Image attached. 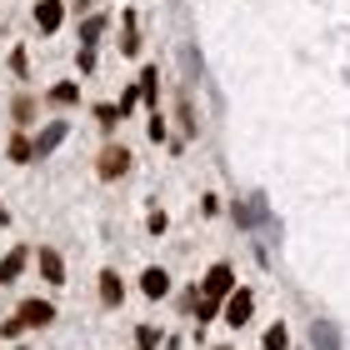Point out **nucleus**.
<instances>
[{
    "instance_id": "obj_7",
    "label": "nucleus",
    "mask_w": 350,
    "mask_h": 350,
    "mask_svg": "<svg viewBox=\"0 0 350 350\" xmlns=\"http://www.w3.org/2000/svg\"><path fill=\"white\" fill-rule=\"evenodd\" d=\"M60 21H66V5H60V0H40L36 5V25L40 30H60Z\"/></svg>"
},
{
    "instance_id": "obj_17",
    "label": "nucleus",
    "mask_w": 350,
    "mask_h": 350,
    "mask_svg": "<svg viewBox=\"0 0 350 350\" xmlns=\"http://www.w3.org/2000/svg\"><path fill=\"white\" fill-rule=\"evenodd\" d=\"M51 95H55V100H60V105H75V100H81V90H75V85H55Z\"/></svg>"
},
{
    "instance_id": "obj_19",
    "label": "nucleus",
    "mask_w": 350,
    "mask_h": 350,
    "mask_svg": "<svg viewBox=\"0 0 350 350\" xmlns=\"http://www.w3.org/2000/svg\"><path fill=\"white\" fill-rule=\"evenodd\" d=\"M5 220H10V215H5V205H0V226H5Z\"/></svg>"
},
{
    "instance_id": "obj_18",
    "label": "nucleus",
    "mask_w": 350,
    "mask_h": 350,
    "mask_svg": "<svg viewBox=\"0 0 350 350\" xmlns=\"http://www.w3.org/2000/svg\"><path fill=\"white\" fill-rule=\"evenodd\" d=\"M21 330H25V325H21V321H15V315H10V321L0 325V336H5V340H15V336H21Z\"/></svg>"
},
{
    "instance_id": "obj_5",
    "label": "nucleus",
    "mask_w": 350,
    "mask_h": 350,
    "mask_svg": "<svg viewBox=\"0 0 350 350\" xmlns=\"http://www.w3.org/2000/svg\"><path fill=\"white\" fill-rule=\"evenodd\" d=\"M40 275H45V285H66V260H60V250H51V245L40 250Z\"/></svg>"
},
{
    "instance_id": "obj_15",
    "label": "nucleus",
    "mask_w": 350,
    "mask_h": 350,
    "mask_svg": "<svg viewBox=\"0 0 350 350\" xmlns=\"http://www.w3.org/2000/svg\"><path fill=\"white\" fill-rule=\"evenodd\" d=\"M155 345H161V330H155V325H140V330H135V350H155Z\"/></svg>"
},
{
    "instance_id": "obj_3",
    "label": "nucleus",
    "mask_w": 350,
    "mask_h": 350,
    "mask_svg": "<svg viewBox=\"0 0 350 350\" xmlns=\"http://www.w3.org/2000/svg\"><path fill=\"white\" fill-rule=\"evenodd\" d=\"M125 170H131V150H125V146H105L100 150V175H105V180H120Z\"/></svg>"
},
{
    "instance_id": "obj_21",
    "label": "nucleus",
    "mask_w": 350,
    "mask_h": 350,
    "mask_svg": "<svg viewBox=\"0 0 350 350\" xmlns=\"http://www.w3.org/2000/svg\"><path fill=\"white\" fill-rule=\"evenodd\" d=\"M21 350H25V345H21Z\"/></svg>"
},
{
    "instance_id": "obj_9",
    "label": "nucleus",
    "mask_w": 350,
    "mask_h": 350,
    "mask_svg": "<svg viewBox=\"0 0 350 350\" xmlns=\"http://www.w3.org/2000/svg\"><path fill=\"white\" fill-rule=\"evenodd\" d=\"M310 345H315V350H340L336 325H330V321H315V325H310Z\"/></svg>"
},
{
    "instance_id": "obj_11",
    "label": "nucleus",
    "mask_w": 350,
    "mask_h": 350,
    "mask_svg": "<svg viewBox=\"0 0 350 350\" xmlns=\"http://www.w3.org/2000/svg\"><path fill=\"white\" fill-rule=\"evenodd\" d=\"M260 350H291V330H285V325H270L265 340H260Z\"/></svg>"
},
{
    "instance_id": "obj_13",
    "label": "nucleus",
    "mask_w": 350,
    "mask_h": 350,
    "mask_svg": "<svg viewBox=\"0 0 350 350\" xmlns=\"http://www.w3.org/2000/svg\"><path fill=\"white\" fill-rule=\"evenodd\" d=\"M100 30H105V15H90V21L81 25V40H85V51H95V40H100Z\"/></svg>"
},
{
    "instance_id": "obj_1",
    "label": "nucleus",
    "mask_w": 350,
    "mask_h": 350,
    "mask_svg": "<svg viewBox=\"0 0 350 350\" xmlns=\"http://www.w3.org/2000/svg\"><path fill=\"white\" fill-rule=\"evenodd\" d=\"M15 321H21L25 330H45V325H55V306H51V300H40V295H30V300H21Z\"/></svg>"
},
{
    "instance_id": "obj_8",
    "label": "nucleus",
    "mask_w": 350,
    "mask_h": 350,
    "mask_svg": "<svg viewBox=\"0 0 350 350\" xmlns=\"http://www.w3.org/2000/svg\"><path fill=\"white\" fill-rule=\"evenodd\" d=\"M21 270H25V245H15L5 260H0V285H15L21 280Z\"/></svg>"
},
{
    "instance_id": "obj_4",
    "label": "nucleus",
    "mask_w": 350,
    "mask_h": 350,
    "mask_svg": "<svg viewBox=\"0 0 350 350\" xmlns=\"http://www.w3.org/2000/svg\"><path fill=\"white\" fill-rule=\"evenodd\" d=\"M140 291H146V300H165L170 295V275H165L161 265H150L146 275H140Z\"/></svg>"
},
{
    "instance_id": "obj_20",
    "label": "nucleus",
    "mask_w": 350,
    "mask_h": 350,
    "mask_svg": "<svg viewBox=\"0 0 350 350\" xmlns=\"http://www.w3.org/2000/svg\"><path fill=\"white\" fill-rule=\"evenodd\" d=\"M215 350H230V345H215Z\"/></svg>"
},
{
    "instance_id": "obj_14",
    "label": "nucleus",
    "mask_w": 350,
    "mask_h": 350,
    "mask_svg": "<svg viewBox=\"0 0 350 350\" xmlns=\"http://www.w3.org/2000/svg\"><path fill=\"white\" fill-rule=\"evenodd\" d=\"M10 161H21V165H25V161H36V146H30L25 135H10Z\"/></svg>"
},
{
    "instance_id": "obj_12",
    "label": "nucleus",
    "mask_w": 350,
    "mask_h": 350,
    "mask_svg": "<svg viewBox=\"0 0 350 350\" xmlns=\"http://www.w3.org/2000/svg\"><path fill=\"white\" fill-rule=\"evenodd\" d=\"M120 51H125V55H135V51H140V30H135V15H131V10H125V36H120Z\"/></svg>"
},
{
    "instance_id": "obj_10",
    "label": "nucleus",
    "mask_w": 350,
    "mask_h": 350,
    "mask_svg": "<svg viewBox=\"0 0 350 350\" xmlns=\"http://www.w3.org/2000/svg\"><path fill=\"white\" fill-rule=\"evenodd\" d=\"M60 140H66V125H45V131H40V140H36V155H51L55 146H60Z\"/></svg>"
},
{
    "instance_id": "obj_16",
    "label": "nucleus",
    "mask_w": 350,
    "mask_h": 350,
    "mask_svg": "<svg viewBox=\"0 0 350 350\" xmlns=\"http://www.w3.org/2000/svg\"><path fill=\"white\" fill-rule=\"evenodd\" d=\"M95 120H100V125H116V120H120V105H95Z\"/></svg>"
},
{
    "instance_id": "obj_2",
    "label": "nucleus",
    "mask_w": 350,
    "mask_h": 350,
    "mask_svg": "<svg viewBox=\"0 0 350 350\" xmlns=\"http://www.w3.org/2000/svg\"><path fill=\"white\" fill-rule=\"evenodd\" d=\"M220 310H226V325H230V330H241V325H250V310H256V295H250L245 285H235V291H230V300H226Z\"/></svg>"
},
{
    "instance_id": "obj_6",
    "label": "nucleus",
    "mask_w": 350,
    "mask_h": 350,
    "mask_svg": "<svg viewBox=\"0 0 350 350\" xmlns=\"http://www.w3.org/2000/svg\"><path fill=\"white\" fill-rule=\"evenodd\" d=\"M100 300H105V310H116L120 300H125V285H120L116 270H100Z\"/></svg>"
}]
</instances>
